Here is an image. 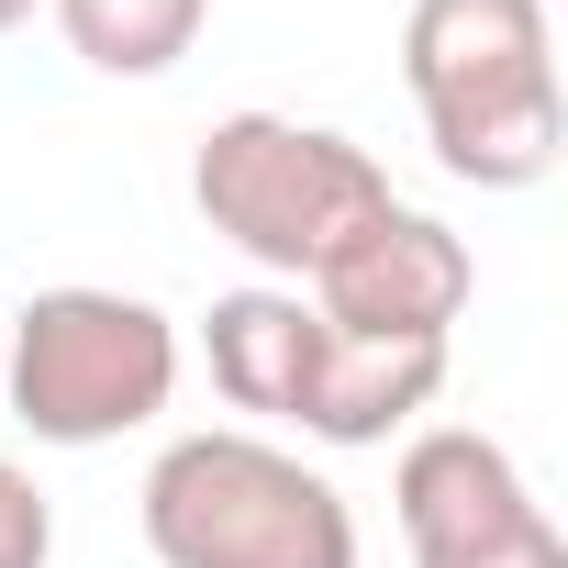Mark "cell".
Instances as JSON below:
<instances>
[{"instance_id":"ba28073f","label":"cell","mask_w":568,"mask_h":568,"mask_svg":"<svg viewBox=\"0 0 568 568\" xmlns=\"http://www.w3.org/2000/svg\"><path fill=\"white\" fill-rule=\"evenodd\" d=\"M45 12H57V34L90 79H168L201 45L212 0H45Z\"/></svg>"},{"instance_id":"6da1fadb","label":"cell","mask_w":568,"mask_h":568,"mask_svg":"<svg viewBox=\"0 0 568 568\" xmlns=\"http://www.w3.org/2000/svg\"><path fill=\"white\" fill-rule=\"evenodd\" d=\"M402 90L424 145L468 190H535L557 168V34L546 0H413L402 12Z\"/></svg>"},{"instance_id":"5b68a950","label":"cell","mask_w":568,"mask_h":568,"mask_svg":"<svg viewBox=\"0 0 568 568\" xmlns=\"http://www.w3.org/2000/svg\"><path fill=\"white\" fill-rule=\"evenodd\" d=\"M390 513L413 568H568V535L546 524L535 479L479 424H424L390 468Z\"/></svg>"},{"instance_id":"9c48e42d","label":"cell","mask_w":568,"mask_h":568,"mask_svg":"<svg viewBox=\"0 0 568 568\" xmlns=\"http://www.w3.org/2000/svg\"><path fill=\"white\" fill-rule=\"evenodd\" d=\"M57 557V501L34 490V468L0 457V568H45Z\"/></svg>"},{"instance_id":"3957f363","label":"cell","mask_w":568,"mask_h":568,"mask_svg":"<svg viewBox=\"0 0 568 568\" xmlns=\"http://www.w3.org/2000/svg\"><path fill=\"white\" fill-rule=\"evenodd\" d=\"M190 212L256 267L278 291H302V278L368 223L390 212V168L335 134V123H302V112H223L201 123L190 145Z\"/></svg>"},{"instance_id":"277c9868","label":"cell","mask_w":568,"mask_h":568,"mask_svg":"<svg viewBox=\"0 0 568 568\" xmlns=\"http://www.w3.org/2000/svg\"><path fill=\"white\" fill-rule=\"evenodd\" d=\"M179 324L145 291H101V278H68V291H34L0 335V402L34 446H123L179 402Z\"/></svg>"},{"instance_id":"52a82bcc","label":"cell","mask_w":568,"mask_h":568,"mask_svg":"<svg viewBox=\"0 0 568 568\" xmlns=\"http://www.w3.org/2000/svg\"><path fill=\"white\" fill-rule=\"evenodd\" d=\"M201 357H212V390L256 424H302V390H313V357H324V313L278 278H245L201 313Z\"/></svg>"},{"instance_id":"7a4b0ae2","label":"cell","mask_w":568,"mask_h":568,"mask_svg":"<svg viewBox=\"0 0 568 568\" xmlns=\"http://www.w3.org/2000/svg\"><path fill=\"white\" fill-rule=\"evenodd\" d=\"M134 524L156 568H357L368 557L346 490L256 424L168 435L134 490Z\"/></svg>"},{"instance_id":"8992f818","label":"cell","mask_w":568,"mask_h":568,"mask_svg":"<svg viewBox=\"0 0 568 568\" xmlns=\"http://www.w3.org/2000/svg\"><path fill=\"white\" fill-rule=\"evenodd\" d=\"M468 291H479L468 234L435 223V212H413V201L368 212V223L302 278V302H313L335 335H357V346H457Z\"/></svg>"},{"instance_id":"30bf717a","label":"cell","mask_w":568,"mask_h":568,"mask_svg":"<svg viewBox=\"0 0 568 568\" xmlns=\"http://www.w3.org/2000/svg\"><path fill=\"white\" fill-rule=\"evenodd\" d=\"M34 12H45V0H0V34H23V23H34Z\"/></svg>"}]
</instances>
